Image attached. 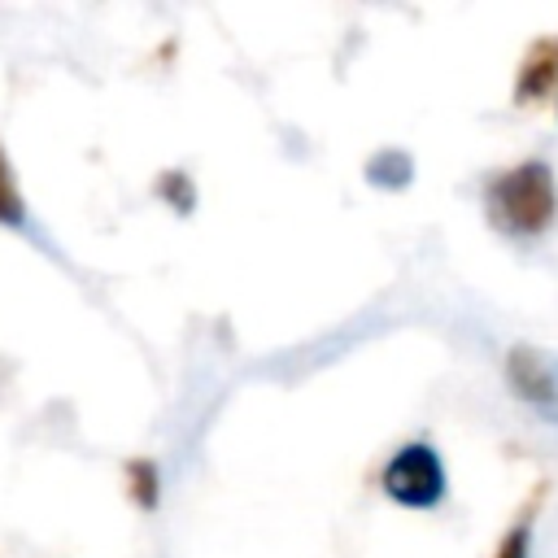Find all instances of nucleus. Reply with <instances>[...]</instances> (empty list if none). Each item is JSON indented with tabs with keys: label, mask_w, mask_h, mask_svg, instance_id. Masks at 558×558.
Instances as JSON below:
<instances>
[{
	"label": "nucleus",
	"mask_w": 558,
	"mask_h": 558,
	"mask_svg": "<svg viewBox=\"0 0 558 558\" xmlns=\"http://www.w3.org/2000/svg\"><path fill=\"white\" fill-rule=\"evenodd\" d=\"M484 218L506 240H541L558 222V179L545 157H523L484 179Z\"/></svg>",
	"instance_id": "obj_1"
},
{
	"label": "nucleus",
	"mask_w": 558,
	"mask_h": 558,
	"mask_svg": "<svg viewBox=\"0 0 558 558\" xmlns=\"http://www.w3.org/2000/svg\"><path fill=\"white\" fill-rule=\"evenodd\" d=\"M379 493L401 510H436L449 497V471L432 440L397 445L379 466Z\"/></svg>",
	"instance_id": "obj_2"
},
{
	"label": "nucleus",
	"mask_w": 558,
	"mask_h": 558,
	"mask_svg": "<svg viewBox=\"0 0 558 558\" xmlns=\"http://www.w3.org/2000/svg\"><path fill=\"white\" fill-rule=\"evenodd\" d=\"M506 384L510 392L541 414L545 423H558V362L532 344H514L506 353Z\"/></svg>",
	"instance_id": "obj_3"
},
{
	"label": "nucleus",
	"mask_w": 558,
	"mask_h": 558,
	"mask_svg": "<svg viewBox=\"0 0 558 558\" xmlns=\"http://www.w3.org/2000/svg\"><path fill=\"white\" fill-rule=\"evenodd\" d=\"M558 92V35H536L523 57H519V70H514V105H541L545 96Z\"/></svg>",
	"instance_id": "obj_4"
},
{
	"label": "nucleus",
	"mask_w": 558,
	"mask_h": 558,
	"mask_svg": "<svg viewBox=\"0 0 558 558\" xmlns=\"http://www.w3.org/2000/svg\"><path fill=\"white\" fill-rule=\"evenodd\" d=\"M541 501H545V484H536L532 497L514 510V519L506 523V532H501L497 545H493V558H532V532H536Z\"/></svg>",
	"instance_id": "obj_5"
},
{
	"label": "nucleus",
	"mask_w": 558,
	"mask_h": 558,
	"mask_svg": "<svg viewBox=\"0 0 558 558\" xmlns=\"http://www.w3.org/2000/svg\"><path fill=\"white\" fill-rule=\"evenodd\" d=\"M122 493L131 497L135 510L153 514V510L161 506V466H157L153 458H144V453L126 458V462H122Z\"/></svg>",
	"instance_id": "obj_6"
},
{
	"label": "nucleus",
	"mask_w": 558,
	"mask_h": 558,
	"mask_svg": "<svg viewBox=\"0 0 558 558\" xmlns=\"http://www.w3.org/2000/svg\"><path fill=\"white\" fill-rule=\"evenodd\" d=\"M26 222V196L17 187V170L0 144V227H22Z\"/></svg>",
	"instance_id": "obj_7"
},
{
	"label": "nucleus",
	"mask_w": 558,
	"mask_h": 558,
	"mask_svg": "<svg viewBox=\"0 0 558 558\" xmlns=\"http://www.w3.org/2000/svg\"><path fill=\"white\" fill-rule=\"evenodd\" d=\"M410 174H414V166H410V157H405L401 148H379V153L366 161V179L379 183V187H405Z\"/></svg>",
	"instance_id": "obj_8"
},
{
	"label": "nucleus",
	"mask_w": 558,
	"mask_h": 558,
	"mask_svg": "<svg viewBox=\"0 0 558 558\" xmlns=\"http://www.w3.org/2000/svg\"><path fill=\"white\" fill-rule=\"evenodd\" d=\"M157 192H161V201H170V209H179V214H187V209L196 205V192H192V183H187L183 170H166L161 183H157Z\"/></svg>",
	"instance_id": "obj_9"
},
{
	"label": "nucleus",
	"mask_w": 558,
	"mask_h": 558,
	"mask_svg": "<svg viewBox=\"0 0 558 558\" xmlns=\"http://www.w3.org/2000/svg\"><path fill=\"white\" fill-rule=\"evenodd\" d=\"M554 109H558V105H554Z\"/></svg>",
	"instance_id": "obj_10"
}]
</instances>
